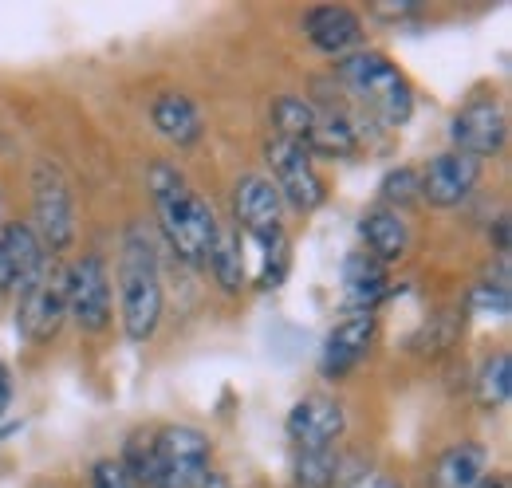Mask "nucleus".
Wrapping results in <instances>:
<instances>
[{"instance_id":"obj_17","label":"nucleus","mask_w":512,"mask_h":488,"mask_svg":"<svg viewBox=\"0 0 512 488\" xmlns=\"http://www.w3.org/2000/svg\"><path fill=\"white\" fill-rule=\"evenodd\" d=\"M150 122H154V130L166 138V142H174V146H197L201 142V134H205V119H201V111H197V103H193L190 95H182V91H162L154 103H150Z\"/></svg>"},{"instance_id":"obj_9","label":"nucleus","mask_w":512,"mask_h":488,"mask_svg":"<svg viewBox=\"0 0 512 488\" xmlns=\"http://www.w3.org/2000/svg\"><path fill=\"white\" fill-rule=\"evenodd\" d=\"M67 319V288L64 268L48 264V272L40 280H32L28 288H20V307H16V331L28 343H52L60 335Z\"/></svg>"},{"instance_id":"obj_27","label":"nucleus","mask_w":512,"mask_h":488,"mask_svg":"<svg viewBox=\"0 0 512 488\" xmlns=\"http://www.w3.org/2000/svg\"><path fill=\"white\" fill-rule=\"evenodd\" d=\"M87 488H134L127 477V469L115 461V457H103V461H95L91 465V481Z\"/></svg>"},{"instance_id":"obj_25","label":"nucleus","mask_w":512,"mask_h":488,"mask_svg":"<svg viewBox=\"0 0 512 488\" xmlns=\"http://www.w3.org/2000/svg\"><path fill=\"white\" fill-rule=\"evenodd\" d=\"M134 488H158V453H154V433H134L119 457Z\"/></svg>"},{"instance_id":"obj_24","label":"nucleus","mask_w":512,"mask_h":488,"mask_svg":"<svg viewBox=\"0 0 512 488\" xmlns=\"http://www.w3.org/2000/svg\"><path fill=\"white\" fill-rule=\"evenodd\" d=\"M343 473V461L335 449H312L296 453L292 461V488H335Z\"/></svg>"},{"instance_id":"obj_6","label":"nucleus","mask_w":512,"mask_h":488,"mask_svg":"<svg viewBox=\"0 0 512 488\" xmlns=\"http://www.w3.org/2000/svg\"><path fill=\"white\" fill-rule=\"evenodd\" d=\"M158 488H205L213 481V445L197 426H166L154 433Z\"/></svg>"},{"instance_id":"obj_10","label":"nucleus","mask_w":512,"mask_h":488,"mask_svg":"<svg viewBox=\"0 0 512 488\" xmlns=\"http://www.w3.org/2000/svg\"><path fill=\"white\" fill-rule=\"evenodd\" d=\"M505 138H509V115H505L501 99H493V95L469 99V103L453 115V122H449V142H453V150L465 154V158H473V162L501 154Z\"/></svg>"},{"instance_id":"obj_18","label":"nucleus","mask_w":512,"mask_h":488,"mask_svg":"<svg viewBox=\"0 0 512 488\" xmlns=\"http://www.w3.org/2000/svg\"><path fill=\"white\" fill-rule=\"evenodd\" d=\"M359 237L367 244V256H375L383 268L398 264L410 252V225L402 221V213L383 209V205H375L359 217Z\"/></svg>"},{"instance_id":"obj_11","label":"nucleus","mask_w":512,"mask_h":488,"mask_svg":"<svg viewBox=\"0 0 512 488\" xmlns=\"http://www.w3.org/2000/svg\"><path fill=\"white\" fill-rule=\"evenodd\" d=\"M284 433L296 445V453H312V449H335V441L347 433V406L335 394H304L288 418Z\"/></svg>"},{"instance_id":"obj_29","label":"nucleus","mask_w":512,"mask_h":488,"mask_svg":"<svg viewBox=\"0 0 512 488\" xmlns=\"http://www.w3.org/2000/svg\"><path fill=\"white\" fill-rule=\"evenodd\" d=\"M410 12H418V4H379V8H375V16H394V20H402V16H410Z\"/></svg>"},{"instance_id":"obj_5","label":"nucleus","mask_w":512,"mask_h":488,"mask_svg":"<svg viewBox=\"0 0 512 488\" xmlns=\"http://www.w3.org/2000/svg\"><path fill=\"white\" fill-rule=\"evenodd\" d=\"M67 288V315L79 323L87 335H103L115 319V300H111V268L99 252H83L64 268Z\"/></svg>"},{"instance_id":"obj_7","label":"nucleus","mask_w":512,"mask_h":488,"mask_svg":"<svg viewBox=\"0 0 512 488\" xmlns=\"http://www.w3.org/2000/svg\"><path fill=\"white\" fill-rule=\"evenodd\" d=\"M264 162L272 170L268 182L280 189L284 205H292L296 213H312V209H320L323 201H327V185H323L320 170H316V158H312L308 146L272 134L264 142Z\"/></svg>"},{"instance_id":"obj_2","label":"nucleus","mask_w":512,"mask_h":488,"mask_svg":"<svg viewBox=\"0 0 512 488\" xmlns=\"http://www.w3.org/2000/svg\"><path fill=\"white\" fill-rule=\"evenodd\" d=\"M335 87L339 95H347L351 111L363 122L398 130L414 115L410 79L398 71V63L386 52H375V48H359L335 63Z\"/></svg>"},{"instance_id":"obj_20","label":"nucleus","mask_w":512,"mask_h":488,"mask_svg":"<svg viewBox=\"0 0 512 488\" xmlns=\"http://www.w3.org/2000/svg\"><path fill=\"white\" fill-rule=\"evenodd\" d=\"M509 394H512V359H509V351H493L485 363L477 366L473 402H477V410L497 414V410H505Z\"/></svg>"},{"instance_id":"obj_14","label":"nucleus","mask_w":512,"mask_h":488,"mask_svg":"<svg viewBox=\"0 0 512 488\" xmlns=\"http://www.w3.org/2000/svg\"><path fill=\"white\" fill-rule=\"evenodd\" d=\"M304 36L323 56H351L363 48V16L347 4H316L304 12Z\"/></svg>"},{"instance_id":"obj_23","label":"nucleus","mask_w":512,"mask_h":488,"mask_svg":"<svg viewBox=\"0 0 512 488\" xmlns=\"http://www.w3.org/2000/svg\"><path fill=\"white\" fill-rule=\"evenodd\" d=\"M469 307L485 319H509L512 307V288H509V256H501L497 272L481 276L473 288H469Z\"/></svg>"},{"instance_id":"obj_13","label":"nucleus","mask_w":512,"mask_h":488,"mask_svg":"<svg viewBox=\"0 0 512 488\" xmlns=\"http://www.w3.org/2000/svg\"><path fill=\"white\" fill-rule=\"evenodd\" d=\"M477 182H481V162L457 150H442L418 170V201H430L434 209H453L477 189Z\"/></svg>"},{"instance_id":"obj_16","label":"nucleus","mask_w":512,"mask_h":488,"mask_svg":"<svg viewBox=\"0 0 512 488\" xmlns=\"http://www.w3.org/2000/svg\"><path fill=\"white\" fill-rule=\"evenodd\" d=\"M390 292H394L390 276H386V268L375 256L351 252L343 260V300H347V311H371L375 315V307L383 304Z\"/></svg>"},{"instance_id":"obj_8","label":"nucleus","mask_w":512,"mask_h":488,"mask_svg":"<svg viewBox=\"0 0 512 488\" xmlns=\"http://www.w3.org/2000/svg\"><path fill=\"white\" fill-rule=\"evenodd\" d=\"M284 197L280 189L268 182V174H245L233 185V217H237V233L245 229V237L256 248H272L284 244Z\"/></svg>"},{"instance_id":"obj_1","label":"nucleus","mask_w":512,"mask_h":488,"mask_svg":"<svg viewBox=\"0 0 512 488\" xmlns=\"http://www.w3.org/2000/svg\"><path fill=\"white\" fill-rule=\"evenodd\" d=\"M146 182H150V197H154L162 241L170 244V252L186 268H209L213 244H217V233H221L213 205L170 162H154Z\"/></svg>"},{"instance_id":"obj_21","label":"nucleus","mask_w":512,"mask_h":488,"mask_svg":"<svg viewBox=\"0 0 512 488\" xmlns=\"http://www.w3.org/2000/svg\"><path fill=\"white\" fill-rule=\"evenodd\" d=\"M209 272L217 276V284L225 292H241L245 280H249V260H245V244L237 229H221L217 244H213V256H209Z\"/></svg>"},{"instance_id":"obj_26","label":"nucleus","mask_w":512,"mask_h":488,"mask_svg":"<svg viewBox=\"0 0 512 488\" xmlns=\"http://www.w3.org/2000/svg\"><path fill=\"white\" fill-rule=\"evenodd\" d=\"M379 197H383V209L402 213L406 205L418 201V170L414 166H398V170H386V178L379 182Z\"/></svg>"},{"instance_id":"obj_30","label":"nucleus","mask_w":512,"mask_h":488,"mask_svg":"<svg viewBox=\"0 0 512 488\" xmlns=\"http://www.w3.org/2000/svg\"><path fill=\"white\" fill-rule=\"evenodd\" d=\"M8 398H12V378H8V366L0 363V414L8 410Z\"/></svg>"},{"instance_id":"obj_28","label":"nucleus","mask_w":512,"mask_h":488,"mask_svg":"<svg viewBox=\"0 0 512 488\" xmlns=\"http://www.w3.org/2000/svg\"><path fill=\"white\" fill-rule=\"evenodd\" d=\"M16 292V280H12V264H8V252H4V241H0V300Z\"/></svg>"},{"instance_id":"obj_4","label":"nucleus","mask_w":512,"mask_h":488,"mask_svg":"<svg viewBox=\"0 0 512 488\" xmlns=\"http://www.w3.org/2000/svg\"><path fill=\"white\" fill-rule=\"evenodd\" d=\"M32 233L48 248V256H60L75 244L71 182L52 158H36L32 166Z\"/></svg>"},{"instance_id":"obj_32","label":"nucleus","mask_w":512,"mask_h":488,"mask_svg":"<svg viewBox=\"0 0 512 488\" xmlns=\"http://www.w3.org/2000/svg\"><path fill=\"white\" fill-rule=\"evenodd\" d=\"M205 488H229V485H221V481H209Z\"/></svg>"},{"instance_id":"obj_22","label":"nucleus","mask_w":512,"mask_h":488,"mask_svg":"<svg viewBox=\"0 0 512 488\" xmlns=\"http://www.w3.org/2000/svg\"><path fill=\"white\" fill-rule=\"evenodd\" d=\"M316 119H320V111H316V103H312L308 95H280V99L272 103V126H276V134L288 138V142L308 146V138H312V130H316Z\"/></svg>"},{"instance_id":"obj_19","label":"nucleus","mask_w":512,"mask_h":488,"mask_svg":"<svg viewBox=\"0 0 512 488\" xmlns=\"http://www.w3.org/2000/svg\"><path fill=\"white\" fill-rule=\"evenodd\" d=\"M0 241H4V252H8V264H12V280H16V292L28 288L32 280H40L52 264L48 248L40 244V237L32 233V225L24 221H12L0 229Z\"/></svg>"},{"instance_id":"obj_31","label":"nucleus","mask_w":512,"mask_h":488,"mask_svg":"<svg viewBox=\"0 0 512 488\" xmlns=\"http://www.w3.org/2000/svg\"><path fill=\"white\" fill-rule=\"evenodd\" d=\"M367 488H402V485H398V481H390V477H375Z\"/></svg>"},{"instance_id":"obj_12","label":"nucleus","mask_w":512,"mask_h":488,"mask_svg":"<svg viewBox=\"0 0 512 488\" xmlns=\"http://www.w3.org/2000/svg\"><path fill=\"white\" fill-rule=\"evenodd\" d=\"M379 339V315L371 311H347L323 339L320 347V374L323 378H347L355 366L371 355Z\"/></svg>"},{"instance_id":"obj_15","label":"nucleus","mask_w":512,"mask_h":488,"mask_svg":"<svg viewBox=\"0 0 512 488\" xmlns=\"http://www.w3.org/2000/svg\"><path fill=\"white\" fill-rule=\"evenodd\" d=\"M489 473V449L481 441H453L430 469V488H481Z\"/></svg>"},{"instance_id":"obj_3","label":"nucleus","mask_w":512,"mask_h":488,"mask_svg":"<svg viewBox=\"0 0 512 488\" xmlns=\"http://www.w3.org/2000/svg\"><path fill=\"white\" fill-rule=\"evenodd\" d=\"M119 319L130 343H150L162 323V268L154 241L142 225H130L119 252Z\"/></svg>"}]
</instances>
